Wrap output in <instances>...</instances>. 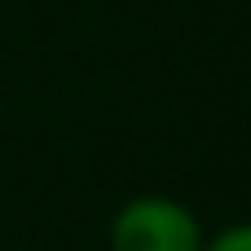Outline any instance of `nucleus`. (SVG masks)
I'll return each mask as SVG.
<instances>
[{"label":"nucleus","mask_w":251,"mask_h":251,"mask_svg":"<svg viewBox=\"0 0 251 251\" xmlns=\"http://www.w3.org/2000/svg\"><path fill=\"white\" fill-rule=\"evenodd\" d=\"M203 238L194 207L172 194H137L119 203L106 229L110 251H203Z\"/></svg>","instance_id":"1"},{"label":"nucleus","mask_w":251,"mask_h":251,"mask_svg":"<svg viewBox=\"0 0 251 251\" xmlns=\"http://www.w3.org/2000/svg\"><path fill=\"white\" fill-rule=\"evenodd\" d=\"M203 251H251V221H234L221 234H207Z\"/></svg>","instance_id":"2"}]
</instances>
